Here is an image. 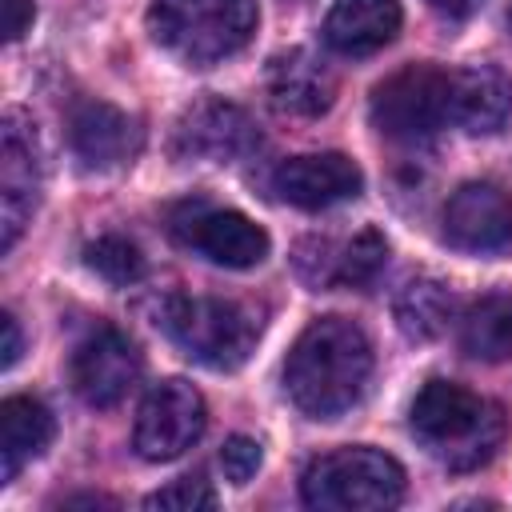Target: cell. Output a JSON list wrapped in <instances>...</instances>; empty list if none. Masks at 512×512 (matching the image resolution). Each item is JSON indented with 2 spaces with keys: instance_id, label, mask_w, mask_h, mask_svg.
<instances>
[{
  "instance_id": "obj_1",
  "label": "cell",
  "mask_w": 512,
  "mask_h": 512,
  "mask_svg": "<svg viewBox=\"0 0 512 512\" xmlns=\"http://www.w3.org/2000/svg\"><path fill=\"white\" fill-rule=\"evenodd\" d=\"M372 380V344L364 328L348 316L312 320L288 360H284V392L312 420H336L360 404Z\"/></svg>"
},
{
  "instance_id": "obj_2",
  "label": "cell",
  "mask_w": 512,
  "mask_h": 512,
  "mask_svg": "<svg viewBox=\"0 0 512 512\" xmlns=\"http://www.w3.org/2000/svg\"><path fill=\"white\" fill-rule=\"evenodd\" d=\"M412 436L448 472H472L504 444V408L456 380H428L408 408Z\"/></svg>"
},
{
  "instance_id": "obj_3",
  "label": "cell",
  "mask_w": 512,
  "mask_h": 512,
  "mask_svg": "<svg viewBox=\"0 0 512 512\" xmlns=\"http://www.w3.org/2000/svg\"><path fill=\"white\" fill-rule=\"evenodd\" d=\"M256 0H152L148 32L184 64H216L240 52L256 32Z\"/></svg>"
},
{
  "instance_id": "obj_4",
  "label": "cell",
  "mask_w": 512,
  "mask_h": 512,
  "mask_svg": "<svg viewBox=\"0 0 512 512\" xmlns=\"http://www.w3.org/2000/svg\"><path fill=\"white\" fill-rule=\"evenodd\" d=\"M156 324L172 336V344L216 372L240 368L260 340V316L248 304L220 296H168Z\"/></svg>"
},
{
  "instance_id": "obj_5",
  "label": "cell",
  "mask_w": 512,
  "mask_h": 512,
  "mask_svg": "<svg viewBox=\"0 0 512 512\" xmlns=\"http://www.w3.org/2000/svg\"><path fill=\"white\" fill-rule=\"evenodd\" d=\"M300 492L320 512H384L404 500V468L376 448H336L304 468Z\"/></svg>"
},
{
  "instance_id": "obj_6",
  "label": "cell",
  "mask_w": 512,
  "mask_h": 512,
  "mask_svg": "<svg viewBox=\"0 0 512 512\" xmlns=\"http://www.w3.org/2000/svg\"><path fill=\"white\" fill-rule=\"evenodd\" d=\"M448 92H452V72H440L432 64H408L392 72L384 84L372 92V124L388 140H428L448 124Z\"/></svg>"
},
{
  "instance_id": "obj_7",
  "label": "cell",
  "mask_w": 512,
  "mask_h": 512,
  "mask_svg": "<svg viewBox=\"0 0 512 512\" xmlns=\"http://www.w3.org/2000/svg\"><path fill=\"white\" fill-rule=\"evenodd\" d=\"M204 416H208L204 396L188 380H160L148 388V396L136 412L132 448L152 464L176 460L200 440Z\"/></svg>"
},
{
  "instance_id": "obj_8",
  "label": "cell",
  "mask_w": 512,
  "mask_h": 512,
  "mask_svg": "<svg viewBox=\"0 0 512 512\" xmlns=\"http://www.w3.org/2000/svg\"><path fill=\"white\" fill-rule=\"evenodd\" d=\"M40 200L36 128L20 108L0 116V248L12 252Z\"/></svg>"
},
{
  "instance_id": "obj_9",
  "label": "cell",
  "mask_w": 512,
  "mask_h": 512,
  "mask_svg": "<svg viewBox=\"0 0 512 512\" xmlns=\"http://www.w3.org/2000/svg\"><path fill=\"white\" fill-rule=\"evenodd\" d=\"M172 236L220 268H256L268 256V232L232 208L180 204L172 212Z\"/></svg>"
},
{
  "instance_id": "obj_10",
  "label": "cell",
  "mask_w": 512,
  "mask_h": 512,
  "mask_svg": "<svg viewBox=\"0 0 512 512\" xmlns=\"http://www.w3.org/2000/svg\"><path fill=\"white\" fill-rule=\"evenodd\" d=\"M140 372H144L140 348L120 328H100L72 352V388L92 408L120 404L136 388Z\"/></svg>"
},
{
  "instance_id": "obj_11",
  "label": "cell",
  "mask_w": 512,
  "mask_h": 512,
  "mask_svg": "<svg viewBox=\"0 0 512 512\" xmlns=\"http://www.w3.org/2000/svg\"><path fill=\"white\" fill-rule=\"evenodd\" d=\"M444 236L472 256H496L512 248V196L488 180L460 184L444 204Z\"/></svg>"
},
{
  "instance_id": "obj_12",
  "label": "cell",
  "mask_w": 512,
  "mask_h": 512,
  "mask_svg": "<svg viewBox=\"0 0 512 512\" xmlns=\"http://www.w3.org/2000/svg\"><path fill=\"white\" fill-rule=\"evenodd\" d=\"M388 264V240L376 228H360L348 240L308 236L296 248V272L312 288H368Z\"/></svg>"
},
{
  "instance_id": "obj_13",
  "label": "cell",
  "mask_w": 512,
  "mask_h": 512,
  "mask_svg": "<svg viewBox=\"0 0 512 512\" xmlns=\"http://www.w3.org/2000/svg\"><path fill=\"white\" fill-rule=\"evenodd\" d=\"M256 144V128L244 108L228 100H196L180 120L172 148L180 160H208V164H228L244 156Z\"/></svg>"
},
{
  "instance_id": "obj_14",
  "label": "cell",
  "mask_w": 512,
  "mask_h": 512,
  "mask_svg": "<svg viewBox=\"0 0 512 512\" xmlns=\"http://www.w3.org/2000/svg\"><path fill=\"white\" fill-rule=\"evenodd\" d=\"M272 188L284 204L296 208H328L340 200L360 196L364 188V172L352 156L344 152H312V156H292L272 172Z\"/></svg>"
},
{
  "instance_id": "obj_15",
  "label": "cell",
  "mask_w": 512,
  "mask_h": 512,
  "mask_svg": "<svg viewBox=\"0 0 512 512\" xmlns=\"http://www.w3.org/2000/svg\"><path fill=\"white\" fill-rule=\"evenodd\" d=\"M68 140L88 168H116L140 152L144 132L136 116H128L124 108L104 100H84L68 116Z\"/></svg>"
},
{
  "instance_id": "obj_16",
  "label": "cell",
  "mask_w": 512,
  "mask_h": 512,
  "mask_svg": "<svg viewBox=\"0 0 512 512\" xmlns=\"http://www.w3.org/2000/svg\"><path fill=\"white\" fill-rule=\"evenodd\" d=\"M264 84H268L272 108L288 116H320L336 100V76L328 72V64H320L304 48H288L272 56Z\"/></svg>"
},
{
  "instance_id": "obj_17",
  "label": "cell",
  "mask_w": 512,
  "mask_h": 512,
  "mask_svg": "<svg viewBox=\"0 0 512 512\" xmlns=\"http://www.w3.org/2000/svg\"><path fill=\"white\" fill-rule=\"evenodd\" d=\"M512 112V80L492 64H472L452 72L448 120L472 136L496 132Z\"/></svg>"
},
{
  "instance_id": "obj_18",
  "label": "cell",
  "mask_w": 512,
  "mask_h": 512,
  "mask_svg": "<svg viewBox=\"0 0 512 512\" xmlns=\"http://www.w3.org/2000/svg\"><path fill=\"white\" fill-rule=\"evenodd\" d=\"M400 0H336L324 20V40L344 56H368L396 40Z\"/></svg>"
},
{
  "instance_id": "obj_19",
  "label": "cell",
  "mask_w": 512,
  "mask_h": 512,
  "mask_svg": "<svg viewBox=\"0 0 512 512\" xmlns=\"http://www.w3.org/2000/svg\"><path fill=\"white\" fill-rule=\"evenodd\" d=\"M56 420L36 396H8L0 404V484H12L16 472L52 444Z\"/></svg>"
},
{
  "instance_id": "obj_20",
  "label": "cell",
  "mask_w": 512,
  "mask_h": 512,
  "mask_svg": "<svg viewBox=\"0 0 512 512\" xmlns=\"http://www.w3.org/2000/svg\"><path fill=\"white\" fill-rule=\"evenodd\" d=\"M392 312L408 340H436L456 316V296L448 292V284L432 276H416L396 292Z\"/></svg>"
},
{
  "instance_id": "obj_21",
  "label": "cell",
  "mask_w": 512,
  "mask_h": 512,
  "mask_svg": "<svg viewBox=\"0 0 512 512\" xmlns=\"http://www.w3.org/2000/svg\"><path fill=\"white\" fill-rule=\"evenodd\" d=\"M460 344L472 360H484V364L508 360L512 356V296L504 292L480 296L460 324Z\"/></svg>"
},
{
  "instance_id": "obj_22",
  "label": "cell",
  "mask_w": 512,
  "mask_h": 512,
  "mask_svg": "<svg viewBox=\"0 0 512 512\" xmlns=\"http://www.w3.org/2000/svg\"><path fill=\"white\" fill-rule=\"evenodd\" d=\"M84 264L108 284H136L144 276V256L124 236H96L92 244H84Z\"/></svg>"
},
{
  "instance_id": "obj_23",
  "label": "cell",
  "mask_w": 512,
  "mask_h": 512,
  "mask_svg": "<svg viewBox=\"0 0 512 512\" xmlns=\"http://www.w3.org/2000/svg\"><path fill=\"white\" fill-rule=\"evenodd\" d=\"M212 504H216V492L208 488L204 476H180L144 500V508H164V512H196V508H212Z\"/></svg>"
},
{
  "instance_id": "obj_24",
  "label": "cell",
  "mask_w": 512,
  "mask_h": 512,
  "mask_svg": "<svg viewBox=\"0 0 512 512\" xmlns=\"http://www.w3.org/2000/svg\"><path fill=\"white\" fill-rule=\"evenodd\" d=\"M260 460H264V448L252 436H232L220 448V472L228 484H248L260 472Z\"/></svg>"
},
{
  "instance_id": "obj_25",
  "label": "cell",
  "mask_w": 512,
  "mask_h": 512,
  "mask_svg": "<svg viewBox=\"0 0 512 512\" xmlns=\"http://www.w3.org/2000/svg\"><path fill=\"white\" fill-rule=\"evenodd\" d=\"M0 336H4V344H0V368L8 372L20 360V348H24V336H20V324H16L12 312H0Z\"/></svg>"
},
{
  "instance_id": "obj_26",
  "label": "cell",
  "mask_w": 512,
  "mask_h": 512,
  "mask_svg": "<svg viewBox=\"0 0 512 512\" xmlns=\"http://www.w3.org/2000/svg\"><path fill=\"white\" fill-rule=\"evenodd\" d=\"M32 16H36V4H32V0H8L4 36H8V40H20V36L32 28Z\"/></svg>"
},
{
  "instance_id": "obj_27",
  "label": "cell",
  "mask_w": 512,
  "mask_h": 512,
  "mask_svg": "<svg viewBox=\"0 0 512 512\" xmlns=\"http://www.w3.org/2000/svg\"><path fill=\"white\" fill-rule=\"evenodd\" d=\"M428 4H432L436 12H444V16H456V20H460V16H472L484 0H428Z\"/></svg>"
},
{
  "instance_id": "obj_28",
  "label": "cell",
  "mask_w": 512,
  "mask_h": 512,
  "mask_svg": "<svg viewBox=\"0 0 512 512\" xmlns=\"http://www.w3.org/2000/svg\"><path fill=\"white\" fill-rule=\"evenodd\" d=\"M100 504H116V500H108V496H68L64 500V508H100Z\"/></svg>"
}]
</instances>
